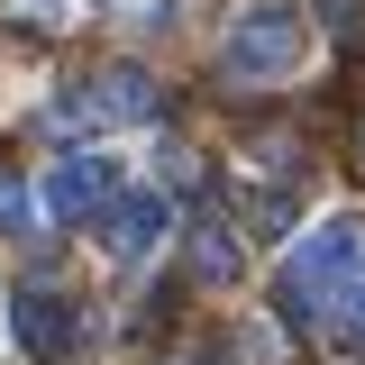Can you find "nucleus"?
Returning a JSON list of instances; mask_svg holds the SVG:
<instances>
[{"label":"nucleus","instance_id":"obj_9","mask_svg":"<svg viewBox=\"0 0 365 365\" xmlns=\"http://www.w3.org/2000/svg\"><path fill=\"white\" fill-rule=\"evenodd\" d=\"M338 338H356V347H365V283L347 292V302H338Z\"/></svg>","mask_w":365,"mask_h":365},{"label":"nucleus","instance_id":"obj_1","mask_svg":"<svg viewBox=\"0 0 365 365\" xmlns=\"http://www.w3.org/2000/svg\"><path fill=\"white\" fill-rule=\"evenodd\" d=\"M365 283V220H319L292 256H283V274H274V302H283V319H338V302Z\"/></svg>","mask_w":365,"mask_h":365},{"label":"nucleus","instance_id":"obj_2","mask_svg":"<svg viewBox=\"0 0 365 365\" xmlns=\"http://www.w3.org/2000/svg\"><path fill=\"white\" fill-rule=\"evenodd\" d=\"M302 55H311V19L283 9V0H265V9H237V19H228L220 73H228V83H292Z\"/></svg>","mask_w":365,"mask_h":365},{"label":"nucleus","instance_id":"obj_5","mask_svg":"<svg viewBox=\"0 0 365 365\" xmlns=\"http://www.w3.org/2000/svg\"><path fill=\"white\" fill-rule=\"evenodd\" d=\"M165 237H174V201H165V192H128V201H110V220H101V247H110L119 265H146Z\"/></svg>","mask_w":365,"mask_h":365},{"label":"nucleus","instance_id":"obj_6","mask_svg":"<svg viewBox=\"0 0 365 365\" xmlns=\"http://www.w3.org/2000/svg\"><path fill=\"white\" fill-rule=\"evenodd\" d=\"M9 338H19L28 356H64V347L83 338V311H73L64 292H9Z\"/></svg>","mask_w":365,"mask_h":365},{"label":"nucleus","instance_id":"obj_3","mask_svg":"<svg viewBox=\"0 0 365 365\" xmlns=\"http://www.w3.org/2000/svg\"><path fill=\"white\" fill-rule=\"evenodd\" d=\"M155 110H165V91L146 83L137 64H110V73H91V83H73L55 101L64 128H128V119H155Z\"/></svg>","mask_w":365,"mask_h":365},{"label":"nucleus","instance_id":"obj_10","mask_svg":"<svg viewBox=\"0 0 365 365\" xmlns=\"http://www.w3.org/2000/svg\"><path fill=\"white\" fill-rule=\"evenodd\" d=\"M9 9H19L28 28H55V19H64V0H9Z\"/></svg>","mask_w":365,"mask_h":365},{"label":"nucleus","instance_id":"obj_4","mask_svg":"<svg viewBox=\"0 0 365 365\" xmlns=\"http://www.w3.org/2000/svg\"><path fill=\"white\" fill-rule=\"evenodd\" d=\"M110 201H119V165L110 155H55V174H46V210L55 220H110Z\"/></svg>","mask_w":365,"mask_h":365},{"label":"nucleus","instance_id":"obj_8","mask_svg":"<svg viewBox=\"0 0 365 365\" xmlns=\"http://www.w3.org/2000/svg\"><path fill=\"white\" fill-rule=\"evenodd\" d=\"M0 228H28V182L0 165Z\"/></svg>","mask_w":365,"mask_h":365},{"label":"nucleus","instance_id":"obj_11","mask_svg":"<svg viewBox=\"0 0 365 365\" xmlns=\"http://www.w3.org/2000/svg\"><path fill=\"white\" fill-rule=\"evenodd\" d=\"M119 19H146V28H155V19H165V0H119Z\"/></svg>","mask_w":365,"mask_h":365},{"label":"nucleus","instance_id":"obj_7","mask_svg":"<svg viewBox=\"0 0 365 365\" xmlns=\"http://www.w3.org/2000/svg\"><path fill=\"white\" fill-rule=\"evenodd\" d=\"M192 274H201V283H237V274H247V247H237L220 220H201L192 228Z\"/></svg>","mask_w":365,"mask_h":365}]
</instances>
